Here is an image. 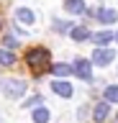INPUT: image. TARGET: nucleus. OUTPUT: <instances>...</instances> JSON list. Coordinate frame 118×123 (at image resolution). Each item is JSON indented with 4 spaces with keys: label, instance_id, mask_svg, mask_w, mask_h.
<instances>
[{
    "label": "nucleus",
    "instance_id": "7ed1b4c3",
    "mask_svg": "<svg viewBox=\"0 0 118 123\" xmlns=\"http://www.w3.org/2000/svg\"><path fill=\"white\" fill-rule=\"evenodd\" d=\"M87 15L95 18V21H100V23H113V21H118V13L113 10V8H87Z\"/></svg>",
    "mask_w": 118,
    "mask_h": 123
},
{
    "label": "nucleus",
    "instance_id": "0eeeda50",
    "mask_svg": "<svg viewBox=\"0 0 118 123\" xmlns=\"http://www.w3.org/2000/svg\"><path fill=\"white\" fill-rule=\"evenodd\" d=\"M51 90L56 92V95H62V98H72V85L69 82H64V80H56V82H51Z\"/></svg>",
    "mask_w": 118,
    "mask_h": 123
},
{
    "label": "nucleus",
    "instance_id": "f257e3e1",
    "mask_svg": "<svg viewBox=\"0 0 118 123\" xmlns=\"http://www.w3.org/2000/svg\"><path fill=\"white\" fill-rule=\"evenodd\" d=\"M26 62H28V69H31L36 77L54 67V64H51V54H49V49H44V46L28 49V51H26Z\"/></svg>",
    "mask_w": 118,
    "mask_h": 123
},
{
    "label": "nucleus",
    "instance_id": "f03ea898",
    "mask_svg": "<svg viewBox=\"0 0 118 123\" xmlns=\"http://www.w3.org/2000/svg\"><path fill=\"white\" fill-rule=\"evenodd\" d=\"M72 72H75L80 80L93 82V62H87V59H75V62H72Z\"/></svg>",
    "mask_w": 118,
    "mask_h": 123
},
{
    "label": "nucleus",
    "instance_id": "f8f14e48",
    "mask_svg": "<svg viewBox=\"0 0 118 123\" xmlns=\"http://www.w3.org/2000/svg\"><path fill=\"white\" fill-rule=\"evenodd\" d=\"M16 64V56L10 49H0V67H13Z\"/></svg>",
    "mask_w": 118,
    "mask_h": 123
},
{
    "label": "nucleus",
    "instance_id": "9d476101",
    "mask_svg": "<svg viewBox=\"0 0 118 123\" xmlns=\"http://www.w3.org/2000/svg\"><path fill=\"white\" fill-rule=\"evenodd\" d=\"M31 121L33 123H49V121H51V113H49L46 108H36L33 115H31Z\"/></svg>",
    "mask_w": 118,
    "mask_h": 123
},
{
    "label": "nucleus",
    "instance_id": "1a4fd4ad",
    "mask_svg": "<svg viewBox=\"0 0 118 123\" xmlns=\"http://www.w3.org/2000/svg\"><path fill=\"white\" fill-rule=\"evenodd\" d=\"M64 10L72 15H80V13H87V8L82 0H64Z\"/></svg>",
    "mask_w": 118,
    "mask_h": 123
},
{
    "label": "nucleus",
    "instance_id": "6ab92c4d",
    "mask_svg": "<svg viewBox=\"0 0 118 123\" xmlns=\"http://www.w3.org/2000/svg\"><path fill=\"white\" fill-rule=\"evenodd\" d=\"M113 123H118V115H116V121H113Z\"/></svg>",
    "mask_w": 118,
    "mask_h": 123
},
{
    "label": "nucleus",
    "instance_id": "dca6fc26",
    "mask_svg": "<svg viewBox=\"0 0 118 123\" xmlns=\"http://www.w3.org/2000/svg\"><path fill=\"white\" fill-rule=\"evenodd\" d=\"M3 44H5V49H16V46H18V38L13 36V33H5V38H3Z\"/></svg>",
    "mask_w": 118,
    "mask_h": 123
},
{
    "label": "nucleus",
    "instance_id": "423d86ee",
    "mask_svg": "<svg viewBox=\"0 0 118 123\" xmlns=\"http://www.w3.org/2000/svg\"><path fill=\"white\" fill-rule=\"evenodd\" d=\"M16 21L23 23V26H31V23L36 21V13H33L31 8H18L16 10Z\"/></svg>",
    "mask_w": 118,
    "mask_h": 123
},
{
    "label": "nucleus",
    "instance_id": "aec40b11",
    "mask_svg": "<svg viewBox=\"0 0 118 123\" xmlns=\"http://www.w3.org/2000/svg\"><path fill=\"white\" fill-rule=\"evenodd\" d=\"M116 41H118V33H116Z\"/></svg>",
    "mask_w": 118,
    "mask_h": 123
},
{
    "label": "nucleus",
    "instance_id": "f3484780",
    "mask_svg": "<svg viewBox=\"0 0 118 123\" xmlns=\"http://www.w3.org/2000/svg\"><path fill=\"white\" fill-rule=\"evenodd\" d=\"M54 31H72V23L59 18V21H54Z\"/></svg>",
    "mask_w": 118,
    "mask_h": 123
},
{
    "label": "nucleus",
    "instance_id": "39448f33",
    "mask_svg": "<svg viewBox=\"0 0 118 123\" xmlns=\"http://www.w3.org/2000/svg\"><path fill=\"white\" fill-rule=\"evenodd\" d=\"M110 62H116V51H110V49H95L93 51V64L108 67Z\"/></svg>",
    "mask_w": 118,
    "mask_h": 123
},
{
    "label": "nucleus",
    "instance_id": "9b49d317",
    "mask_svg": "<svg viewBox=\"0 0 118 123\" xmlns=\"http://www.w3.org/2000/svg\"><path fill=\"white\" fill-rule=\"evenodd\" d=\"M69 36H72V41H87V38H90V31H87L85 26H77V28L69 31Z\"/></svg>",
    "mask_w": 118,
    "mask_h": 123
},
{
    "label": "nucleus",
    "instance_id": "4468645a",
    "mask_svg": "<svg viewBox=\"0 0 118 123\" xmlns=\"http://www.w3.org/2000/svg\"><path fill=\"white\" fill-rule=\"evenodd\" d=\"M93 41H95L98 46H105L108 41H113V33H110V31H100V33H93Z\"/></svg>",
    "mask_w": 118,
    "mask_h": 123
},
{
    "label": "nucleus",
    "instance_id": "6e6552de",
    "mask_svg": "<svg viewBox=\"0 0 118 123\" xmlns=\"http://www.w3.org/2000/svg\"><path fill=\"white\" fill-rule=\"evenodd\" d=\"M108 113H110V105H108V103H98V105L93 108V121L95 123H103L105 118H108Z\"/></svg>",
    "mask_w": 118,
    "mask_h": 123
},
{
    "label": "nucleus",
    "instance_id": "2eb2a0df",
    "mask_svg": "<svg viewBox=\"0 0 118 123\" xmlns=\"http://www.w3.org/2000/svg\"><path fill=\"white\" fill-rule=\"evenodd\" d=\"M51 72H54L56 77H64V74H69V72H72V64H62V62H59V64L51 67Z\"/></svg>",
    "mask_w": 118,
    "mask_h": 123
},
{
    "label": "nucleus",
    "instance_id": "ddd939ff",
    "mask_svg": "<svg viewBox=\"0 0 118 123\" xmlns=\"http://www.w3.org/2000/svg\"><path fill=\"white\" fill-rule=\"evenodd\" d=\"M103 98H105V103H118V85H108L103 90Z\"/></svg>",
    "mask_w": 118,
    "mask_h": 123
},
{
    "label": "nucleus",
    "instance_id": "20e7f679",
    "mask_svg": "<svg viewBox=\"0 0 118 123\" xmlns=\"http://www.w3.org/2000/svg\"><path fill=\"white\" fill-rule=\"evenodd\" d=\"M0 87H3V92H5L8 98H21V95L26 92V87H28V85H26L23 80H3V85H0Z\"/></svg>",
    "mask_w": 118,
    "mask_h": 123
},
{
    "label": "nucleus",
    "instance_id": "a211bd4d",
    "mask_svg": "<svg viewBox=\"0 0 118 123\" xmlns=\"http://www.w3.org/2000/svg\"><path fill=\"white\" fill-rule=\"evenodd\" d=\"M39 103H41V95H31V98L26 100L23 105H26V108H31V105H33V108H39Z\"/></svg>",
    "mask_w": 118,
    "mask_h": 123
}]
</instances>
